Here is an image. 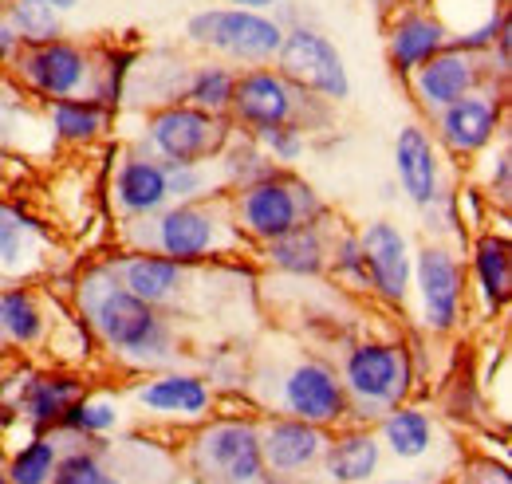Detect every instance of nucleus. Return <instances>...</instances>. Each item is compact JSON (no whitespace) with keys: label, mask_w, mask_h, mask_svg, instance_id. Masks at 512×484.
Here are the masks:
<instances>
[{"label":"nucleus","mask_w":512,"mask_h":484,"mask_svg":"<svg viewBox=\"0 0 512 484\" xmlns=\"http://www.w3.org/2000/svg\"><path fill=\"white\" fill-rule=\"evenodd\" d=\"M0 130H4V99H0Z\"/></svg>","instance_id":"obj_47"},{"label":"nucleus","mask_w":512,"mask_h":484,"mask_svg":"<svg viewBox=\"0 0 512 484\" xmlns=\"http://www.w3.org/2000/svg\"><path fill=\"white\" fill-rule=\"evenodd\" d=\"M48 4H52V8L60 12V16H64V12H75V8H79V0H48Z\"/></svg>","instance_id":"obj_44"},{"label":"nucleus","mask_w":512,"mask_h":484,"mask_svg":"<svg viewBox=\"0 0 512 484\" xmlns=\"http://www.w3.org/2000/svg\"><path fill=\"white\" fill-rule=\"evenodd\" d=\"M20 36H16V28L4 20V12H0V67H12V60L20 56Z\"/></svg>","instance_id":"obj_41"},{"label":"nucleus","mask_w":512,"mask_h":484,"mask_svg":"<svg viewBox=\"0 0 512 484\" xmlns=\"http://www.w3.org/2000/svg\"><path fill=\"white\" fill-rule=\"evenodd\" d=\"M465 280L473 284L481 311L493 319L509 307L512 296V244L505 233H481L469 252V272Z\"/></svg>","instance_id":"obj_24"},{"label":"nucleus","mask_w":512,"mask_h":484,"mask_svg":"<svg viewBox=\"0 0 512 484\" xmlns=\"http://www.w3.org/2000/svg\"><path fill=\"white\" fill-rule=\"evenodd\" d=\"M229 209H233V225L253 248L276 241L300 225L327 221L331 213L320 193L292 170H272L241 189H229Z\"/></svg>","instance_id":"obj_4"},{"label":"nucleus","mask_w":512,"mask_h":484,"mask_svg":"<svg viewBox=\"0 0 512 484\" xmlns=\"http://www.w3.org/2000/svg\"><path fill=\"white\" fill-rule=\"evenodd\" d=\"M107 268L119 276V284L130 288L138 300L154 303V307H162V311L182 307L186 292H190V280H193L190 264H178V260H170V256L142 252V248H123L115 260H107Z\"/></svg>","instance_id":"obj_18"},{"label":"nucleus","mask_w":512,"mask_h":484,"mask_svg":"<svg viewBox=\"0 0 512 484\" xmlns=\"http://www.w3.org/2000/svg\"><path fill=\"white\" fill-rule=\"evenodd\" d=\"M327 272L339 284L371 296V272H367V260L359 248V233H339L335 241H327Z\"/></svg>","instance_id":"obj_36"},{"label":"nucleus","mask_w":512,"mask_h":484,"mask_svg":"<svg viewBox=\"0 0 512 484\" xmlns=\"http://www.w3.org/2000/svg\"><path fill=\"white\" fill-rule=\"evenodd\" d=\"M233 83H237L233 63H221V60L193 63L190 71H186V83H182V99L178 103H190V107L209 111V115H229Z\"/></svg>","instance_id":"obj_30"},{"label":"nucleus","mask_w":512,"mask_h":484,"mask_svg":"<svg viewBox=\"0 0 512 484\" xmlns=\"http://www.w3.org/2000/svg\"><path fill=\"white\" fill-rule=\"evenodd\" d=\"M233 130L237 126L229 115H209L190 103H166L146 115L142 138L134 150H142L158 162L197 166V162H213L225 150V142L233 138Z\"/></svg>","instance_id":"obj_9"},{"label":"nucleus","mask_w":512,"mask_h":484,"mask_svg":"<svg viewBox=\"0 0 512 484\" xmlns=\"http://www.w3.org/2000/svg\"><path fill=\"white\" fill-rule=\"evenodd\" d=\"M256 390L284 418H300L320 429L347 425V394L339 370L320 355H300L288 366L272 370L268 378H256Z\"/></svg>","instance_id":"obj_5"},{"label":"nucleus","mask_w":512,"mask_h":484,"mask_svg":"<svg viewBox=\"0 0 512 484\" xmlns=\"http://www.w3.org/2000/svg\"><path fill=\"white\" fill-rule=\"evenodd\" d=\"M367 4H371V8L379 12V16H390V12H394L398 4H406V0H367Z\"/></svg>","instance_id":"obj_43"},{"label":"nucleus","mask_w":512,"mask_h":484,"mask_svg":"<svg viewBox=\"0 0 512 484\" xmlns=\"http://www.w3.org/2000/svg\"><path fill=\"white\" fill-rule=\"evenodd\" d=\"M260 256L268 268L284 272V276H300V280H316L327 272V237H323V221L316 225H300L276 241L260 244Z\"/></svg>","instance_id":"obj_28"},{"label":"nucleus","mask_w":512,"mask_h":484,"mask_svg":"<svg viewBox=\"0 0 512 484\" xmlns=\"http://www.w3.org/2000/svg\"><path fill=\"white\" fill-rule=\"evenodd\" d=\"M320 465L331 484H371L383 469V441H379L375 425L331 429Z\"/></svg>","instance_id":"obj_22"},{"label":"nucleus","mask_w":512,"mask_h":484,"mask_svg":"<svg viewBox=\"0 0 512 484\" xmlns=\"http://www.w3.org/2000/svg\"><path fill=\"white\" fill-rule=\"evenodd\" d=\"M0 12L16 28L20 44H48L64 36V16L48 0H4Z\"/></svg>","instance_id":"obj_34"},{"label":"nucleus","mask_w":512,"mask_h":484,"mask_svg":"<svg viewBox=\"0 0 512 484\" xmlns=\"http://www.w3.org/2000/svg\"><path fill=\"white\" fill-rule=\"evenodd\" d=\"M410 292L418 296V319L430 335H449L461 327L465 300H469V280L461 256L446 244L430 241L414 252L410 268Z\"/></svg>","instance_id":"obj_11"},{"label":"nucleus","mask_w":512,"mask_h":484,"mask_svg":"<svg viewBox=\"0 0 512 484\" xmlns=\"http://www.w3.org/2000/svg\"><path fill=\"white\" fill-rule=\"evenodd\" d=\"M449 410H453V418H477V410H481V390H477L473 374L457 378L453 398H449Z\"/></svg>","instance_id":"obj_39"},{"label":"nucleus","mask_w":512,"mask_h":484,"mask_svg":"<svg viewBox=\"0 0 512 484\" xmlns=\"http://www.w3.org/2000/svg\"><path fill=\"white\" fill-rule=\"evenodd\" d=\"M505 83H485L481 91L449 103L430 119L434 142L453 158H477L505 134Z\"/></svg>","instance_id":"obj_13"},{"label":"nucleus","mask_w":512,"mask_h":484,"mask_svg":"<svg viewBox=\"0 0 512 484\" xmlns=\"http://www.w3.org/2000/svg\"><path fill=\"white\" fill-rule=\"evenodd\" d=\"M461 484H512L509 465H493V461H469Z\"/></svg>","instance_id":"obj_40"},{"label":"nucleus","mask_w":512,"mask_h":484,"mask_svg":"<svg viewBox=\"0 0 512 484\" xmlns=\"http://www.w3.org/2000/svg\"><path fill=\"white\" fill-rule=\"evenodd\" d=\"M186 40L193 48H205L213 56L237 67H264L276 60L284 28L272 12H249V8H201L186 20Z\"/></svg>","instance_id":"obj_8"},{"label":"nucleus","mask_w":512,"mask_h":484,"mask_svg":"<svg viewBox=\"0 0 512 484\" xmlns=\"http://www.w3.org/2000/svg\"><path fill=\"white\" fill-rule=\"evenodd\" d=\"M75 311L79 323L119 366L146 374L178 366L182 343L170 315L123 288L119 276L107 268V260L75 276Z\"/></svg>","instance_id":"obj_1"},{"label":"nucleus","mask_w":512,"mask_h":484,"mask_svg":"<svg viewBox=\"0 0 512 484\" xmlns=\"http://www.w3.org/2000/svg\"><path fill=\"white\" fill-rule=\"evenodd\" d=\"M493 166L485 170V197L497 201V205H509L512 193V154H509V134H501V146L497 154L489 158Z\"/></svg>","instance_id":"obj_38"},{"label":"nucleus","mask_w":512,"mask_h":484,"mask_svg":"<svg viewBox=\"0 0 512 484\" xmlns=\"http://www.w3.org/2000/svg\"><path fill=\"white\" fill-rule=\"evenodd\" d=\"M339 382L347 394V422L375 425L394 406L410 402L418 370H414V355L406 343L363 339L343 355Z\"/></svg>","instance_id":"obj_3"},{"label":"nucleus","mask_w":512,"mask_h":484,"mask_svg":"<svg viewBox=\"0 0 512 484\" xmlns=\"http://www.w3.org/2000/svg\"><path fill=\"white\" fill-rule=\"evenodd\" d=\"M375 433L383 441V453H390L394 461H422L438 449V422L434 414H426L422 406H394L390 414H383L375 422Z\"/></svg>","instance_id":"obj_27"},{"label":"nucleus","mask_w":512,"mask_h":484,"mask_svg":"<svg viewBox=\"0 0 512 484\" xmlns=\"http://www.w3.org/2000/svg\"><path fill=\"white\" fill-rule=\"evenodd\" d=\"M166 166V193H170V205H182V201H201V197H213V193H229L221 174H217V162H197V166H182V162H162Z\"/></svg>","instance_id":"obj_35"},{"label":"nucleus","mask_w":512,"mask_h":484,"mask_svg":"<svg viewBox=\"0 0 512 484\" xmlns=\"http://www.w3.org/2000/svg\"><path fill=\"white\" fill-rule=\"evenodd\" d=\"M256 484H296V481H292V477H272V473H264Z\"/></svg>","instance_id":"obj_45"},{"label":"nucleus","mask_w":512,"mask_h":484,"mask_svg":"<svg viewBox=\"0 0 512 484\" xmlns=\"http://www.w3.org/2000/svg\"><path fill=\"white\" fill-rule=\"evenodd\" d=\"M111 209L119 213V221L130 217H150L158 209L170 205L166 193V166L142 150H127L111 174Z\"/></svg>","instance_id":"obj_21"},{"label":"nucleus","mask_w":512,"mask_h":484,"mask_svg":"<svg viewBox=\"0 0 512 484\" xmlns=\"http://www.w3.org/2000/svg\"><path fill=\"white\" fill-rule=\"evenodd\" d=\"M485 83H497L485 67V56H473V52H461V48H442L434 60H426L422 67H414L406 75V91L414 99V107L434 119L438 111H446L449 103L481 91Z\"/></svg>","instance_id":"obj_14"},{"label":"nucleus","mask_w":512,"mask_h":484,"mask_svg":"<svg viewBox=\"0 0 512 484\" xmlns=\"http://www.w3.org/2000/svg\"><path fill=\"white\" fill-rule=\"evenodd\" d=\"M119 241H123V248L158 252V256H170V260L190 264V268L253 252V244L245 241L241 229L233 225L229 193L166 205L150 217H130L119 225Z\"/></svg>","instance_id":"obj_2"},{"label":"nucleus","mask_w":512,"mask_h":484,"mask_svg":"<svg viewBox=\"0 0 512 484\" xmlns=\"http://www.w3.org/2000/svg\"><path fill=\"white\" fill-rule=\"evenodd\" d=\"M79 394H87L79 374H71V370H32L12 418L28 422L36 433H52Z\"/></svg>","instance_id":"obj_25"},{"label":"nucleus","mask_w":512,"mask_h":484,"mask_svg":"<svg viewBox=\"0 0 512 484\" xmlns=\"http://www.w3.org/2000/svg\"><path fill=\"white\" fill-rule=\"evenodd\" d=\"M130 402H134L138 414H146V418H154V422L201 425L213 414L217 394H213V386H209L201 374L166 366V370H154L150 378H142V382L130 390Z\"/></svg>","instance_id":"obj_15"},{"label":"nucleus","mask_w":512,"mask_h":484,"mask_svg":"<svg viewBox=\"0 0 512 484\" xmlns=\"http://www.w3.org/2000/svg\"><path fill=\"white\" fill-rule=\"evenodd\" d=\"M12 75L20 87H28L36 99H95L99 83V56L75 40H48V44H24L12 60Z\"/></svg>","instance_id":"obj_10"},{"label":"nucleus","mask_w":512,"mask_h":484,"mask_svg":"<svg viewBox=\"0 0 512 484\" xmlns=\"http://www.w3.org/2000/svg\"><path fill=\"white\" fill-rule=\"evenodd\" d=\"M371 484H422V481H414V477H390V481H371Z\"/></svg>","instance_id":"obj_46"},{"label":"nucleus","mask_w":512,"mask_h":484,"mask_svg":"<svg viewBox=\"0 0 512 484\" xmlns=\"http://www.w3.org/2000/svg\"><path fill=\"white\" fill-rule=\"evenodd\" d=\"M186 465L201 484H256L264 477L253 418H205L186 441Z\"/></svg>","instance_id":"obj_7"},{"label":"nucleus","mask_w":512,"mask_h":484,"mask_svg":"<svg viewBox=\"0 0 512 484\" xmlns=\"http://www.w3.org/2000/svg\"><path fill=\"white\" fill-rule=\"evenodd\" d=\"M48 122H52V134L67 142V146H91L95 138L107 134L111 126V107L99 103V99H56L48 103Z\"/></svg>","instance_id":"obj_29"},{"label":"nucleus","mask_w":512,"mask_h":484,"mask_svg":"<svg viewBox=\"0 0 512 484\" xmlns=\"http://www.w3.org/2000/svg\"><path fill=\"white\" fill-rule=\"evenodd\" d=\"M217 162V174H221V182L225 189H241V185L256 182V178H264V174H272V170H280L260 146H256V138L245 130H233V138L225 142V150L213 158Z\"/></svg>","instance_id":"obj_33"},{"label":"nucleus","mask_w":512,"mask_h":484,"mask_svg":"<svg viewBox=\"0 0 512 484\" xmlns=\"http://www.w3.org/2000/svg\"><path fill=\"white\" fill-rule=\"evenodd\" d=\"M0 484H8V477H4V461H0Z\"/></svg>","instance_id":"obj_48"},{"label":"nucleus","mask_w":512,"mask_h":484,"mask_svg":"<svg viewBox=\"0 0 512 484\" xmlns=\"http://www.w3.org/2000/svg\"><path fill=\"white\" fill-rule=\"evenodd\" d=\"M359 248L371 272V296H379L390 307H402L410 300V268H414V252L410 237L394 225V221H367L359 229Z\"/></svg>","instance_id":"obj_17"},{"label":"nucleus","mask_w":512,"mask_h":484,"mask_svg":"<svg viewBox=\"0 0 512 484\" xmlns=\"http://www.w3.org/2000/svg\"><path fill=\"white\" fill-rule=\"evenodd\" d=\"M406 4H434V0H406Z\"/></svg>","instance_id":"obj_49"},{"label":"nucleus","mask_w":512,"mask_h":484,"mask_svg":"<svg viewBox=\"0 0 512 484\" xmlns=\"http://www.w3.org/2000/svg\"><path fill=\"white\" fill-rule=\"evenodd\" d=\"M394 178H398V189L406 193V201L418 205V209H430L446 193L438 142L422 122H406L398 130V138H394Z\"/></svg>","instance_id":"obj_19"},{"label":"nucleus","mask_w":512,"mask_h":484,"mask_svg":"<svg viewBox=\"0 0 512 484\" xmlns=\"http://www.w3.org/2000/svg\"><path fill=\"white\" fill-rule=\"evenodd\" d=\"M229 119L237 130H264V126H300L312 130L327 122V103L288 83L272 63L237 71Z\"/></svg>","instance_id":"obj_6"},{"label":"nucleus","mask_w":512,"mask_h":484,"mask_svg":"<svg viewBox=\"0 0 512 484\" xmlns=\"http://www.w3.org/2000/svg\"><path fill=\"white\" fill-rule=\"evenodd\" d=\"M48 335V303L32 284L16 280L0 288V351H36L48 343Z\"/></svg>","instance_id":"obj_23"},{"label":"nucleus","mask_w":512,"mask_h":484,"mask_svg":"<svg viewBox=\"0 0 512 484\" xmlns=\"http://www.w3.org/2000/svg\"><path fill=\"white\" fill-rule=\"evenodd\" d=\"M60 453H64L60 433H32L24 445H16L8 453L4 477H8V484H52Z\"/></svg>","instance_id":"obj_31"},{"label":"nucleus","mask_w":512,"mask_h":484,"mask_svg":"<svg viewBox=\"0 0 512 484\" xmlns=\"http://www.w3.org/2000/svg\"><path fill=\"white\" fill-rule=\"evenodd\" d=\"M233 8H249V12H276L280 4H288V0H229Z\"/></svg>","instance_id":"obj_42"},{"label":"nucleus","mask_w":512,"mask_h":484,"mask_svg":"<svg viewBox=\"0 0 512 484\" xmlns=\"http://www.w3.org/2000/svg\"><path fill=\"white\" fill-rule=\"evenodd\" d=\"M260 425V457H264V473L272 477H300L308 469H316L323 457V445H327V433L312 422H300V418H268Z\"/></svg>","instance_id":"obj_20"},{"label":"nucleus","mask_w":512,"mask_h":484,"mask_svg":"<svg viewBox=\"0 0 512 484\" xmlns=\"http://www.w3.org/2000/svg\"><path fill=\"white\" fill-rule=\"evenodd\" d=\"M44 252H48L44 225L20 213L16 205L0 201V272L12 280H24L36 268H44Z\"/></svg>","instance_id":"obj_26"},{"label":"nucleus","mask_w":512,"mask_h":484,"mask_svg":"<svg viewBox=\"0 0 512 484\" xmlns=\"http://www.w3.org/2000/svg\"><path fill=\"white\" fill-rule=\"evenodd\" d=\"M123 422V410H119V402L115 398H103V394H79L71 406L64 410V418L60 425L52 429V433H60V437H79V441H99V437H107V433H115Z\"/></svg>","instance_id":"obj_32"},{"label":"nucleus","mask_w":512,"mask_h":484,"mask_svg":"<svg viewBox=\"0 0 512 484\" xmlns=\"http://www.w3.org/2000/svg\"><path fill=\"white\" fill-rule=\"evenodd\" d=\"M272 67L296 83L300 91L316 95L323 103H347L351 99V75H347V63L339 56V48L323 36L316 24H300V28H288L284 40H280V52Z\"/></svg>","instance_id":"obj_12"},{"label":"nucleus","mask_w":512,"mask_h":484,"mask_svg":"<svg viewBox=\"0 0 512 484\" xmlns=\"http://www.w3.org/2000/svg\"><path fill=\"white\" fill-rule=\"evenodd\" d=\"M386 20V60L394 75H410L414 67L434 60L442 48H449V24L430 4H398Z\"/></svg>","instance_id":"obj_16"},{"label":"nucleus","mask_w":512,"mask_h":484,"mask_svg":"<svg viewBox=\"0 0 512 484\" xmlns=\"http://www.w3.org/2000/svg\"><path fill=\"white\" fill-rule=\"evenodd\" d=\"M256 138V146L280 166V170H288V166H296L304 154H308V130H300V126H264V130H249Z\"/></svg>","instance_id":"obj_37"}]
</instances>
